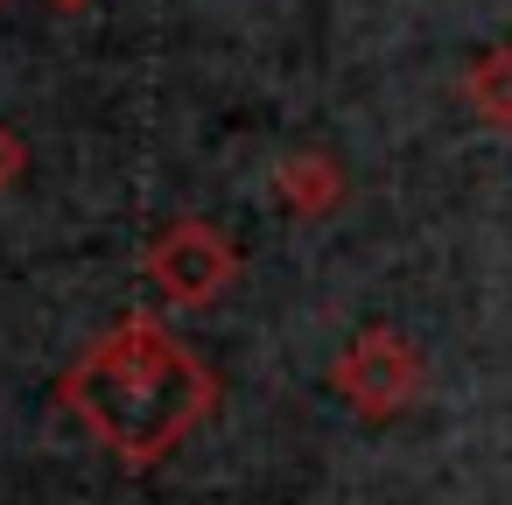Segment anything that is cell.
<instances>
[{
	"instance_id": "1",
	"label": "cell",
	"mask_w": 512,
	"mask_h": 505,
	"mask_svg": "<svg viewBox=\"0 0 512 505\" xmlns=\"http://www.w3.org/2000/svg\"><path fill=\"white\" fill-rule=\"evenodd\" d=\"M57 400L85 421L92 442H106L120 463L141 470V463H162L218 407V379L183 337L162 330V316L134 309L64 365Z\"/></svg>"
},
{
	"instance_id": "2",
	"label": "cell",
	"mask_w": 512,
	"mask_h": 505,
	"mask_svg": "<svg viewBox=\"0 0 512 505\" xmlns=\"http://www.w3.org/2000/svg\"><path fill=\"white\" fill-rule=\"evenodd\" d=\"M232 274H239V253H232V239H218L204 218H176V225L148 246V281H155L176 309L218 302V295L232 288Z\"/></svg>"
},
{
	"instance_id": "3",
	"label": "cell",
	"mask_w": 512,
	"mask_h": 505,
	"mask_svg": "<svg viewBox=\"0 0 512 505\" xmlns=\"http://www.w3.org/2000/svg\"><path fill=\"white\" fill-rule=\"evenodd\" d=\"M337 386L358 414H393L414 393V351L393 330H358L351 351L337 358Z\"/></svg>"
},
{
	"instance_id": "4",
	"label": "cell",
	"mask_w": 512,
	"mask_h": 505,
	"mask_svg": "<svg viewBox=\"0 0 512 505\" xmlns=\"http://www.w3.org/2000/svg\"><path fill=\"white\" fill-rule=\"evenodd\" d=\"M477 106L491 120H512V50H491L484 71H477Z\"/></svg>"
},
{
	"instance_id": "5",
	"label": "cell",
	"mask_w": 512,
	"mask_h": 505,
	"mask_svg": "<svg viewBox=\"0 0 512 505\" xmlns=\"http://www.w3.org/2000/svg\"><path fill=\"white\" fill-rule=\"evenodd\" d=\"M15 162H22V148H15L8 127H0V183H15Z\"/></svg>"
},
{
	"instance_id": "6",
	"label": "cell",
	"mask_w": 512,
	"mask_h": 505,
	"mask_svg": "<svg viewBox=\"0 0 512 505\" xmlns=\"http://www.w3.org/2000/svg\"><path fill=\"white\" fill-rule=\"evenodd\" d=\"M57 8H85V0H57Z\"/></svg>"
}]
</instances>
